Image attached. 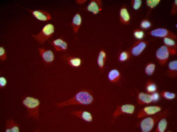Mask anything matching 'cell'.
Masks as SVG:
<instances>
[{
	"mask_svg": "<svg viewBox=\"0 0 177 132\" xmlns=\"http://www.w3.org/2000/svg\"><path fill=\"white\" fill-rule=\"evenodd\" d=\"M135 37L138 39H141L143 37L144 33L141 30H137L135 31L134 33Z\"/></svg>",
	"mask_w": 177,
	"mask_h": 132,
	"instance_id": "cell-30",
	"label": "cell"
},
{
	"mask_svg": "<svg viewBox=\"0 0 177 132\" xmlns=\"http://www.w3.org/2000/svg\"><path fill=\"white\" fill-rule=\"evenodd\" d=\"M120 72L116 69H113L110 71L108 75L109 80L112 82H115L118 81L120 78Z\"/></svg>",
	"mask_w": 177,
	"mask_h": 132,
	"instance_id": "cell-20",
	"label": "cell"
},
{
	"mask_svg": "<svg viewBox=\"0 0 177 132\" xmlns=\"http://www.w3.org/2000/svg\"><path fill=\"white\" fill-rule=\"evenodd\" d=\"M6 132H19V125L18 124L12 119L6 121Z\"/></svg>",
	"mask_w": 177,
	"mask_h": 132,
	"instance_id": "cell-15",
	"label": "cell"
},
{
	"mask_svg": "<svg viewBox=\"0 0 177 132\" xmlns=\"http://www.w3.org/2000/svg\"><path fill=\"white\" fill-rule=\"evenodd\" d=\"M54 29V26L52 24H48L46 25L38 34L31 36L39 44H42L52 36Z\"/></svg>",
	"mask_w": 177,
	"mask_h": 132,
	"instance_id": "cell-4",
	"label": "cell"
},
{
	"mask_svg": "<svg viewBox=\"0 0 177 132\" xmlns=\"http://www.w3.org/2000/svg\"><path fill=\"white\" fill-rule=\"evenodd\" d=\"M155 132H164L166 130L168 123L165 118L161 119L158 122Z\"/></svg>",
	"mask_w": 177,
	"mask_h": 132,
	"instance_id": "cell-21",
	"label": "cell"
},
{
	"mask_svg": "<svg viewBox=\"0 0 177 132\" xmlns=\"http://www.w3.org/2000/svg\"><path fill=\"white\" fill-rule=\"evenodd\" d=\"M106 58V55L105 52L102 50L100 52L97 58V63L99 68L102 69L104 66Z\"/></svg>",
	"mask_w": 177,
	"mask_h": 132,
	"instance_id": "cell-22",
	"label": "cell"
},
{
	"mask_svg": "<svg viewBox=\"0 0 177 132\" xmlns=\"http://www.w3.org/2000/svg\"><path fill=\"white\" fill-rule=\"evenodd\" d=\"M137 100L138 103L140 104H149L153 101L151 95L142 92L138 94Z\"/></svg>",
	"mask_w": 177,
	"mask_h": 132,
	"instance_id": "cell-14",
	"label": "cell"
},
{
	"mask_svg": "<svg viewBox=\"0 0 177 132\" xmlns=\"http://www.w3.org/2000/svg\"><path fill=\"white\" fill-rule=\"evenodd\" d=\"M170 54L169 47L166 45H163L156 51V58L161 65H164L167 62Z\"/></svg>",
	"mask_w": 177,
	"mask_h": 132,
	"instance_id": "cell-5",
	"label": "cell"
},
{
	"mask_svg": "<svg viewBox=\"0 0 177 132\" xmlns=\"http://www.w3.org/2000/svg\"><path fill=\"white\" fill-rule=\"evenodd\" d=\"M177 0H175L173 4L171 11V13L172 15H174L176 13L177 9Z\"/></svg>",
	"mask_w": 177,
	"mask_h": 132,
	"instance_id": "cell-35",
	"label": "cell"
},
{
	"mask_svg": "<svg viewBox=\"0 0 177 132\" xmlns=\"http://www.w3.org/2000/svg\"><path fill=\"white\" fill-rule=\"evenodd\" d=\"M71 113L74 116L87 122H91L93 120V117L92 114L87 111L75 110L72 111Z\"/></svg>",
	"mask_w": 177,
	"mask_h": 132,
	"instance_id": "cell-10",
	"label": "cell"
},
{
	"mask_svg": "<svg viewBox=\"0 0 177 132\" xmlns=\"http://www.w3.org/2000/svg\"><path fill=\"white\" fill-rule=\"evenodd\" d=\"M94 97L89 91L84 90L79 91L70 98L61 102L55 103L56 106L62 107L70 105H88L94 101Z\"/></svg>",
	"mask_w": 177,
	"mask_h": 132,
	"instance_id": "cell-1",
	"label": "cell"
},
{
	"mask_svg": "<svg viewBox=\"0 0 177 132\" xmlns=\"http://www.w3.org/2000/svg\"><path fill=\"white\" fill-rule=\"evenodd\" d=\"M163 41L166 46L170 47H176L175 43L173 39L165 37L164 38Z\"/></svg>",
	"mask_w": 177,
	"mask_h": 132,
	"instance_id": "cell-27",
	"label": "cell"
},
{
	"mask_svg": "<svg viewBox=\"0 0 177 132\" xmlns=\"http://www.w3.org/2000/svg\"><path fill=\"white\" fill-rule=\"evenodd\" d=\"M147 44L146 42L144 41H139L135 43L132 47L131 52L134 56L139 55L145 48Z\"/></svg>",
	"mask_w": 177,
	"mask_h": 132,
	"instance_id": "cell-13",
	"label": "cell"
},
{
	"mask_svg": "<svg viewBox=\"0 0 177 132\" xmlns=\"http://www.w3.org/2000/svg\"><path fill=\"white\" fill-rule=\"evenodd\" d=\"M82 23V18L79 13L76 14L72 19L71 25L74 32L77 33L79 30Z\"/></svg>",
	"mask_w": 177,
	"mask_h": 132,
	"instance_id": "cell-16",
	"label": "cell"
},
{
	"mask_svg": "<svg viewBox=\"0 0 177 132\" xmlns=\"http://www.w3.org/2000/svg\"><path fill=\"white\" fill-rule=\"evenodd\" d=\"M168 113V110L166 109L159 113L144 118L140 123V126L141 131H150L153 129L156 124L161 119L166 117Z\"/></svg>",
	"mask_w": 177,
	"mask_h": 132,
	"instance_id": "cell-2",
	"label": "cell"
},
{
	"mask_svg": "<svg viewBox=\"0 0 177 132\" xmlns=\"http://www.w3.org/2000/svg\"><path fill=\"white\" fill-rule=\"evenodd\" d=\"M22 103L26 108L30 116L38 120L39 119V111L40 102L38 100L27 96L24 100Z\"/></svg>",
	"mask_w": 177,
	"mask_h": 132,
	"instance_id": "cell-3",
	"label": "cell"
},
{
	"mask_svg": "<svg viewBox=\"0 0 177 132\" xmlns=\"http://www.w3.org/2000/svg\"><path fill=\"white\" fill-rule=\"evenodd\" d=\"M168 74L172 77H174L177 75V61L174 60L169 62L168 64Z\"/></svg>",
	"mask_w": 177,
	"mask_h": 132,
	"instance_id": "cell-18",
	"label": "cell"
},
{
	"mask_svg": "<svg viewBox=\"0 0 177 132\" xmlns=\"http://www.w3.org/2000/svg\"><path fill=\"white\" fill-rule=\"evenodd\" d=\"M161 107L159 106H152L146 107L138 112L137 117L141 118L153 115L159 112L161 110Z\"/></svg>",
	"mask_w": 177,
	"mask_h": 132,
	"instance_id": "cell-6",
	"label": "cell"
},
{
	"mask_svg": "<svg viewBox=\"0 0 177 132\" xmlns=\"http://www.w3.org/2000/svg\"><path fill=\"white\" fill-rule=\"evenodd\" d=\"M129 53L127 52H123L120 55L119 59L121 61H124L127 60L129 57Z\"/></svg>",
	"mask_w": 177,
	"mask_h": 132,
	"instance_id": "cell-29",
	"label": "cell"
},
{
	"mask_svg": "<svg viewBox=\"0 0 177 132\" xmlns=\"http://www.w3.org/2000/svg\"><path fill=\"white\" fill-rule=\"evenodd\" d=\"M155 68V64L153 63H150L146 66L145 72V74L147 75L150 76L152 75L153 73Z\"/></svg>",
	"mask_w": 177,
	"mask_h": 132,
	"instance_id": "cell-24",
	"label": "cell"
},
{
	"mask_svg": "<svg viewBox=\"0 0 177 132\" xmlns=\"http://www.w3.org/2000/svg\"><path fill=\"white\" fill-rule=\"evenodd\" d=\"M135 109V106L131 104L118 106L113 113V116L116 118L122 113L132 114L134 111Z\"/></svg>",
	"mask_w": 177,
	"mask_h": 132,
	"instance_id": "cell-8",
	"label": "cell"
},
{
	"mask_svg": "<svg viewBox=\"0 0 177 132\" xmlns=\"http://www.w3.org/2000/svg\"><path fill=\"white\" fill-rule=\"evenodd\" d=\"M160 1V0H147L146 1V4L148 7L152 8L158 5Z\"/></svg>",
	"mask_w": 177,
	"mask_h": 132,
	"instance_id": "cell-28",
	"label": "cell"
},
{
	"mask_svg": "<svg viewBox=\"0 0 177 132\" xmlns=\"http://www.w3.org/2000/svg\"><path fill=\"white\" fill-rule=\"evenodd\" d=\"M151 26L150 23L147 21H144L141 24V27L143 28H149Z\"/></svg>",
	"mask_w": 177,
	"mask_h": 132,
	"instance_id": "cell-33",
	"label": "cell"
},
{
	"mask_svg": "<svg viewBox=\"0 0 177 132\" xmlns=\"http://www.w3.org/2000/svg\"><path fill=\"white\" fill-rule=\"evenodd\" d=\"M69 64L73 67H77L79 66L81 64V59L78 58L70 57L68 60Z\"/></svg>",
	"mask_w": 177,
	"mask_h": 132,
	"instance_id": "cell-26",
	"label": "cell"
},
{
	"mask_svg": "<svg viewBox=\"0 0 177 132\" xmlns=\"http://www.w3.org/2000/svg\"><path fill=\"white\" fill-rule=\"evenodd\" d=\"M52 44L55 50L58 51H65L67 48V43L60 39H58L54 41Z\"/></svg>",
	"mask_w": 177,
	"mask_h": 132,
	"instance_id": "cell-17",
	"label": "cell"
},
{
	"mask_svg": "<svg viewBox=\"0 0 177 132\" xmlns=\"http://www.w3.org/2000/svg\"><path fill=\"white\" fill-rule=\"evenodd\" d=\"M38 50L42 60L45 63H50L53 60L54 56L51 51L42 48H39Z\"/></svg>",
	"mask_w": 177,
	"mask_h": 132,
	"instance_id": "cell-11",
	"label": "cell"
},
{
	"mask_svg": "<svg viewBox=\"0 0 177 132\" xmlns=\"http://www.w3.org/2000/svg\"><path fill=\"white\" fill-rule=\"evenodd\" d=\"M132 2L133 7L135 10L139 8L142 4V1L141 0H134Z\"/></svg>",
	"mask_w": 177,
	"mask_h": 132,
	"instance_id": "cell-32",
	"label": "cell"
},
{
	"mask_svg": "<svg viewBox=\"0 0 177 132\" xmlns=\"http://www.w3.org/2000/svg\"><path fill=\"white\" fill-rule=\"evenodd\" d=\"M26 9L32 13L33 16L39 20L47 21L51 19L50 14L47 12L39 10H33Z\"/></svg>",
	"mask_w": 177,
	"mask_h": 132,
	"instance_id": "cell-9",
	"label": "cell"
},
{
	"mask_svg": "<svg viewBox=\"0 0 177 132\" xmlns=\"http://www.w3.org/2000/svg\"><path fill=\"white\" fill-rule=\"evenodd\" d=\"M157 89L155 84L151 81H149L147 83L146 86V89L149 93H153L155 92Z\"/></svg>",
	"mask_w": 177,
	"mask_h": 132,
	"instance_id": "cell-23",
	"label": "cell"
},
{
	"mask_svg": "<svg viewBox=\"0 0 177 132\" xmlns=\"http://www.w3.org/2000/svg\"><path fill=\"white\" fill-rule=\"evenodd\" d=\"M120 20L121 22L124 24H128L130 17L127 9L125 8H122L120 11Z\"/></svg>",
	"mask_w": 177,
	"mask_h": 132,
	"instance_id": "cell-19",
	"label": "cell"
},
{
	"mask_svg": "<svg viewBox=\"0 0 177 132\" xmlns=\"http://www.w3.org/2000/svg\"><path fill=\"white\" fill-rule=\"evenodd\" d=\"M151 95L153 101H156L158 100L159 98V94L158 93L154 92Z\"/></svg>",
	"mask_w": 177,
	"mask_h": 132,
	"instance_id": "cell-36",
	"label": "cell"
},
{
	"mask_svg": "<svg viewBox=\"0 0 177 132\" xmlns=\"http://www.w3.org/2000/svg\"><path fill=\"white\" fill-rule=\"evenodd\" d=\"M86 1V0H77L76 1V2L78 4H81L84 3Z\"/></svg>",
	"mask_w": 177,
	"mask_h": 132,
	"instance_id": "cell-37",
	"label": "cell"
},
{
	"mask_svg": "<svg viewBox=\"0 0 177 132\" xmlns=\"http://www.w3.org/2000/svg\"><path fill=\"white\" fill-rule=\"evenodd\" d=\"M7 58V55L4 48L2 47H0V59L2 61L6 60Z\"/></svg>",
	"mask_w": 177,
	"mask_h": 132,
	"instance_id": "cell-31",
	"label": "cell"
},
{
	"mask_svg": "<svg viewBox=\"0 0 177 132\" xmlns=\"http://www.w3.org/2000/svg\"><path fill=\"white\" fill-rule=\"evenodd\" d=\"M7 80L6 78L3 77H0V87L1 88L4 87L6 85Z\"/></svg>",
	"mask_w": 177,
	"mask_h": 132,
	"instance_id": "cell-34",
	"label": "cell"
},
{
	"mask_svg": "<svg viewBox=\"0 0 177 132\" xmlns=\"http://www.w3.org/2000/svg\"><path fill=\"white\" fill-rule=\"evenodd\" d=\"M152 36L161 38L168 37L173 39H176L177 37L174 33L167 29L164 28L155 29L148 33Z\"/></svg>",
	"mask_w": 177,
	"mask_h": 132,
	"instance_id": "cell-7",
	"label": "cell"
},
{
	"mask_svg": "<svg viewBox=\"0 0 177 132\" xmlns=\"http://www.w3.org/2000/svg\"><path fill=\"white\" fill-rule=\"evenodd\" d=\"M160 95L164 98L167 100H172L176 97V95L174 93L166 91L161 92L160 93Z\"/></svg>",
	"mask_w": 177,
	"mask_h": 132,
	"instance_id": "cell-25",
	"label": "cell"
},
{
	"mask_svg": "<svg viewBox=\"0 0 177 132\" xmlns=\"http://www.w3.org/2000/svg\"><path fill=\"white\" fill-rule=\"evenodd\" d=\"M102 1L100 0H92L90 1L87 7V9L94 14L98 13L101 9Z\"/></svg>",
	"mask_w": 177,
	"mask_h": 132,
	"instance_id": "cell-12",
	"label": "cell"
}]
</instances>
